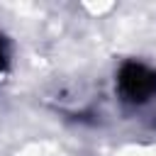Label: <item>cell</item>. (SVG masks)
<instances>
[{
  "label": "cell",
  "instance_id": "cell-2",
  "mask_svg": "<svg viewBox=\"0 0 156 156\" xmlns=\"http://www.w3.org/2000/svg\"><path fill=\"white\" fill-rule=\"evenodd\" d=\"M7 63H10V46H7V39L0 34V76L7 71Z\"/></svg>",
  "mask_w": 156,
  "mask_h": 156
},
{
  "label": "cell",
  "instance_id": "cell-1",
  "mask_svg": "<svg viewBox=\"0 0 156 156\" xmlns=\"http://www.w3.org/2000/svg\"><path fill=\"white\" fill-rule=\"evenodd\" d=\"M117 93L127 105H146L156 98V68L141 61H124L117 71Z\"/></svg>",
  "mask_w": 156,
  "mask_h": 156
}]
</instances>
